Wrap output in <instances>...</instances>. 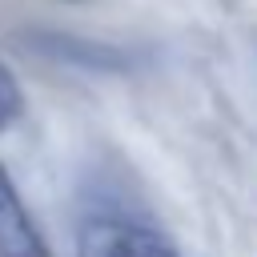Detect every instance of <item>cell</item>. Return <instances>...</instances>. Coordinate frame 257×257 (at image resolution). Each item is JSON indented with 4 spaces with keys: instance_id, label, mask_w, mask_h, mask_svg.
Masks as SVG:
<instances>
[{
    "instance_id": "1",
    "label": "cell",
    "mask_w": 257,
    "mask_h": 257,
    "mask_svg": "<svg viewBox=\"0 0 257 257\" xmlns=\"http://www.w3.org/2000/svg\"><path fill=\"white\" fill-rule=\"evenodd\" d=\"M76 257H177V249L153 225L124 217H92L76 237Z\"/></svg>"
},
{
    "instance_id": "2",
    "label": "cell",
    "mask_w": 257,
    "mask_h": 257,
    "mask_svg": "<svg viewBox=\"0 0 257 257\" xmlns=\"http://www.w3.org/2000/svg\"><path fill=\"white\" fill-rule=\"evenodd\" d=\"M0 257H52L48 241L32 225L8 165L0 161Z\"/></svg>"
},
{
    "instance_id": "3",
    "label": "cell",
    "mask_w": 257,
    "mask_h": 257,
    "mask_svg": "<svg viewBox=\"0 0 257 257\" xmlns=\"http://www.w3.org/2000/svg\"><path fill=\"white\" fill-rule=\"evenodd\" d=\"M20 112H24V92H20L16 76L0 64V133L12 128V124L20 120Z\"/></svg>"
}]
</instances>
